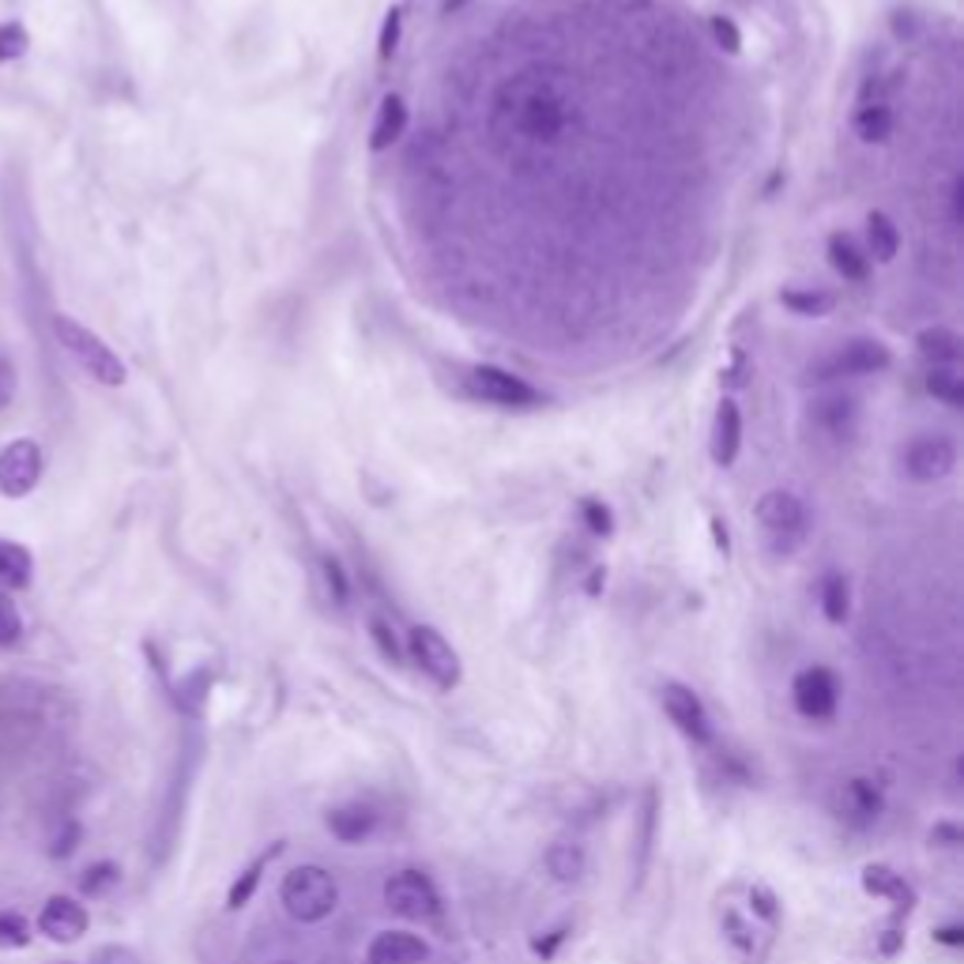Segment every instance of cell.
I'll return each instance as SVG.
<instances>
[{
    "mask_svg": "<svg viewBox=\"0 0 964 964\" xmlns=\"http://www.w3.org/2000/svg\"><path fill=\"white\" fill-rule=\"evenodd\" d=\"M53 332H57L60 347L68 351V358H73L87 377H95L99 385H110V388L125 385L129 377L125 362L118 358V351H113L102 335H95L87 324H79L76 317H65V313L53 317Z\"/></svg>",
    "mask_w": 964,
    "mask_h": 964,
    "instance_id": "cell-1",
    "label": "cell"
},
{
    "mask_svg": "<svg viewBox=\"0 0 964 964\" xmlns=\"http://www.w3.org/2000/svg\"><path fill=\"white\" fill-rule=\"evenodd\" d=\"M279 905L298 923H324L335 912V905H340V886H335V878L324 866L317 863L295 866L279 886Z\"/></svg>",
    "mask_w": 964,
    "mask_h": 964,
    "instance_id": "cell-2",
    "label": "cell"
},
{
    "mask_svg": "<svg viewBox=\"0 0 964 964\" xmlns=\"http://www.w3.org/2000/svg\"><path fill=\"white\" fill-rule=\"evenodd\" d=\"M757 524H762V532L768 535L773 551L791 554V551H799L802 539H807L810 517H807V506H802L795 494L768 490L765 498L757 501Z\"/></svg>",
    "mask_w": 964,
    "mask_h": 964,
    "instance_id": "cell-3",
    "label": "cell"
},
{
    "mask_svg": "<svg viewBox=\"0 0 964 964\" xmlns=\"http://www.w3.org/2000/svg\"><path fill=\"white\" fill-rule=\"evenodd\" d=\"M385 905L411 923H430L441 916V893L422 871H400L385 882Z\"/></svg>",
    "mask_w": 964,
    "mask_h": 964,
    "instance_id": "cell-4",
    "label": "cell"
},
{
    "mask_svg": "<svg viewBox=\"0 0 964 964\" xmlns=\"http://www.w3.org/2000/svg\"><path fill=\"white\" fill-rule=\"evenodd\" d=\"M407 649H411V660L419 663V671L430 678L433 686H441V689L459 686L464 667H459L456 649L437 630H433V625H414V630L407 633Z\"/></svg>",
    "mask_w": 964,
    "mask_h": 964,
    "instance_id": "cell-5",
    "label": "cell"
},
{
    "mask_svg": "<svg viewBox=\"0 0 964 964\" xmlns=\"http://www.w3.org/2000/svg\"><path fill=\"white\" fill-rule=\"evenodd\" d=\"M517 129L524 132V140H532V144H551L554 136L565 129V102L558 99V95L543 91V87H528L524 95H520L517 102Z\"/></svg>",
    "mask_w": 964,
    "mask_h": 964,
    "instance_id": "cell-6",
    "label": "cell"
},
{
    "mask_svg": "<svg viewBox=\"0 0 964 964\" xmlns=\"http://www.w3.org/2000/svg\"><path fill=\"white\" fill-rule=\"evenodd\" d=\"M467 385H472V392L479 396V400L494 403V407L528 411V407L543 403V396H539L524 377L509 374V369H498V366H475L472 374H467Z\"/></svg>",
    "mask_w": 964,
    "mask_h": 964,
    "instance_id": "cell-7",
    "label": "cell"
},
{
    "mask_svg": "<svg viewBox=\"0 0 964 964\" xmlns=\"http://www.w3.org/2000/svg\"><path fill=\"white\" fill-rule=\"evenodd\" d=\"M791 701L799 716L807 720L821 723V720H833L836 716V701H840V686L836 675L829 667H807L795 675L791 683Z\"/></svg>",
    "mask_w": 964,
    "mask_h": 964,
    "instance_id": "cell-8",
    "label": "cell"
},
{
    "mask_svg": "<svg viewBox=\"0 0 964 964\" xmlns=\"http://www.w3.org/2000/svg\"><path fill=\"white\" fill-rule=\"evenodd\" d=\"M42 448L31 437H20L0 453V494L4 498H26L42 479Z\"/></svg>",
    "mask_w": 964,
    "mask_h": 964,
    "instance_id": "cell-9",
    "label": "cell"
},
{
    "mask_svg": "<svg viewBox=\"0 0 964 964\" xmlns=\"http://www.w3.org/2000/svg\"><path fill=\"white\" fill-rule=\"evenodd\" d=\"M663 712H667L671 723H675L686 739H694L697 746H709V742H712L709 709H705V701L689 686H683V683L663 686Z\"/></svg>",
    "mask_w": 964,
    "mask_h": 964,
    "instance_id": "cell-10",
    "label": "cell"
},
{
    "mask_svg": "<svg viewBox=\"0 0 964 964\" xmlns=\"http://www.w3.org/2000/svg\"><path fill=\"white\" fill-rule=\"evenodd\" d=\"M957 467V445L950 437H916L905 453V472L916 483H939Z\"/></svg>",
    "mask_w": 964,
    "mask_h": 964,
    "instance_id": "cell-11",
    "label": "cell"
},
{
    "mask_svg": "<svg viewBox=\"0 0 964 964\" xmlns=\"http://www.w3.org/2000/svg\"><path fill=\"white\" fill-rule=\"evenodd\" d=\"M889 366V347L878 340H852L847 347H840L833 358L821 366V381L829 377H866V374H878V369Z\"/></svg>",
    "mask_w": 964,
    "mask_h": 964,
    "instance_id": "cell-12",
    "label": "cell"
},
{
    "mask_svg": "<svg viewBox=\"0 0 964 964\" xmlns=\"http://www.w3.org/2000/svg\"><path fill=\"white\" fill-rule=\"evenodd\" d=\"M87 927H91V916H87V908L73 897H49L38 916V931L57 945L79 942L87 934Z\"/></svg>",
    "mask_w": 964,
    "mask_h": 964,
    "instance_id": "cell-13",
    "label": "cell"
},
{
    "mask_svg": "<svg viewBox=\"0 0 964 964\" xmlns=\"http://www.w3.org/2000/svg\"><path fill=\"white\" fill-rule=\"evenodd\" d=\"M813 430L826 441H847L855 433V422H860V407H855L852 396H821L810 411Z\"/></svg>",
    "mask_w": 964,
    "mask_h": 964,
    "instance_id": "cell-14",
    "label": "cell"
},
{
    "mask_svg": "<svg viewBox=\"0 0 964 964\" xmlns=\"http://www.w3.org/2000/svg\"><path fill=\"white\" fill-rule=\"evenodd\" d=\"M430 945L411 931H381L366 950V964H422Z\"/></svg>",
    "mask_w": 964,
    "mask_h": 964,
    "instance_id": "cell-15",
    "label": "cell"
},
{
    "mask_svg": "<svg viewBox=\"0 0 964 964\" xmlns=\"http://www.w3.org/2000/svg\"><path fill=\"white\" fill-rule=\"evenodd\" d=\"M709 448H712V459L720 467L735 464V456H739V448H742V411L731 400H723L720 407H716Z\"/></svg>",
    "mask_w": 964,
    "mask_h": 964,
    "instance_id": "cell-16",
    "label": "cell"
},
{
    "mask_svg": "<svg viewBox=\"0 0 964 964\" xmlns=\"http://www.w3.org/2000/svg\"><path fill=\"white\" fill-rule=\"evenodd\" d=\"M882 807H886L882 791L871 780H863V776H855V780L840 787V813H844L852 826H871V821H878Z\"/></svg>",
    "mask_w": 964,
    "mask_h": 964,
    "instance_id": "cell-17",
    "label": "cell"
},
{
    "mask_svg": "<svg viewBox=\"0 0 964 964\" xmlns=\"http://www.w3.org/2000/svg\"><path fill=\"white\" fill-rule=\"evenodd\" d=\"M324 821H329V833L340 840V844H362V840L377 829V813L369 810L366 802H347V807H335Z\"/></svg>",
    "mask_w": 964,
    "mask_h": 964,
    "instance_id": "cell-18",
    "label": "cell"
},
{
    "mask_svg": "<svg viewBox=\"0 0 964 964\" xmlns=\"http://www.w3.org/2000/svg\"><path fill=\"white\" fill-rule=\"evenodd\" d=\"M546 871H551V878L562 882V886H577L584 871H588V855H584L577 840H554L551 852H546Z\"/></svg>",
    "mask_w": 964,
    "mask_h": 964,
    "instance_id": "cell-19",
    "label": "cell"
},
{
    "mask_svg": "<svg viewBox=\"0 0 964 964\" xmlns=\"http://www.w3.org/2000/svg\"><path fill=\"white\" fill-rule=\"evenodd\" d=\"M279 852H282V840H276V844H272L268 852H261L250 866H245L242 874H237L234 886H230V893H226V908H230V912H237V908L250 905L253 893H256V886H261V878H264V871H268V863L276 860Z\"/></svg>",
    "mask_w": 964,
    "mask_h": 964,
    "instance_id": "cell-20",
    "label": "cell"
},
{
    "mask_svg": "<svg viewBox=\"0 0 964 964\" xmlns=\"http://www.w3.org/2000/svg\"><path fill=\"white\" fill-rule=\"evenodd\" d=\"M863 889L874 893V897L897 900L900 908H912V900H916L912 886H908V882L900 878L897 871H889L886 863H871V866H866V871H863Z\"/></svg>",
    "mask_w": 964,
    "mask_h": 964,
    "instance_id": "cell-21",
    "label": "cell"
},
{
    "mask_svg": "<svg viewBox=\"0 0 964 964\" xmlns=\"http://www.w3.org/2000/svg\"><path fill=\"white\" fill-rule=\"evenodd\" d=\"M403 129H407V106H403V99L388 95V99L381 102V110H377L374 132H369V147H374V152H385V147H392L396 140L403 136Z\"/></svg>",
    "mask_w": 964,
    "mask_h": 964,
    "instance_id": "cell-22",
    "label": "cell"
},
{
    "mask_svg": "<svg viewBox=\"0 0 964 964\" xmlns=\"http://www.w3.org/2000/svg\"><path fill=\"white\" fill-rule=\"evenodd\" d=\"M916 347L934 366H953L961 358V335L950 329H923L916 335Z\"/></svg>",
    "mask_w": 964,
    "mask_h": 964,
    "instance_id": "cell-23",
    "label": "cell"
},
{
    "mask_svg": "<svg viewBox=\"0 0 964 964\" xmlns=\"http://www.w3.org/2000/svg\"><path fill=\"white\" fill-rule=\"evenodd\" d=\"M829 264L852 282H863L866 276H871V261H866V256L855 250L852 237H844V234L829 237Z\"/></svg>",
    "mask_w": 964,
    "mask_h": 964,
    "instance_id": "cell-24",
    "label": "cell"
},
{
    "mask_svg": "<svg viewBox=\"0 0 964 964\" xmlns=\"http://www.w3.org/2000/svg\"><path fill=\"white\" fill-rule=\"evenodd\" d=\"M866 242H871V256L882 264H889L893 256L900 253V230L893 226L889 215H882V211H871L866 215Z\"/></svg>",
    "mask_w": 964,
    "mask_h": 964,
    "instance_id": "cell-25",
    "label": "cell"
},
{
    "mask_svg": "<svg viewBox=\"0 0 964 964\" xmlns=\"http://www.w3.org/2000/svg\"><path fill=\"white\" fill-rule=\"evenodd\" d=\"M31 573H34V558L26 546L0 543V584H8V588H26Z\"/></svg>",
    "mask_w": 964,
    "mask_h": 964,
    "instance_id": "cell-26",
    "label": "cell"
},
{
    "mask_svg": "<svg viewBox=\"0 0 964 964\" xmlns=\"http://www.w3.org/2000/svg\"><path fill=\"white\" fill-rule=\"evenodd\" d=\"M855 132H860V140H866V144H882V140H889L893 110L886 102H863L860 113H855Z\"/></svg>",
    "mask_w": 964,
    "mask_h": 964,
    "instance_id": "cell-27",
    "label": "cell"
},
{
    "mask_svg": "<svg viewBox=\"0 0 964 964\" xmlns=\"http://www.w3.org/2000/svg\"><path fill=\"white\" fill-rule=\"evenodd\" d=\"M927 392H931L934 400H942L945 407H961L964 403L961 377L953 374V369H945V366H934L931 374H927Z\"/></svg>",
    "mask_w": 964,
    "mask_h": 964,
    "instance_id": "cell-28",
    "label": "cell"
},
{
    "mask_svg": "<svg viewBox=\"0 0 964 964\" xmlns=\"http://www.w3.org/2000/svg\"><path fill=\"white\" fill-rule=\"evenodd\" d=\"M821 610H826V618L833 625H840L847 618V584L840 573H829V577L821 580Z\"/></svg>",
    "mask_w": 964,
    "mask_h": 964,
    "instance_id": "cell-29",
    "label": "cell"
},
{
    "mask_svg": "<svg viewBox=\"0 0 964 964\" xmlns=\"http://www.w3.org/2000/svg\"><path fill=\"white\" fill-rule=\"evenodd\" d=\"M121 882V866L118 863H95L84 871V878H79V889L87 893V897H106L113 886Z\"/></svg>",
    "mask_w": 964,
    "mask_h": 964,
    "instance_id": "cell-30",
    "label": "cell"
},
{
    "mask_svg": "<svg viewBox=\"0 0 964 964\" xmlns=\"http://www.w3.org/2000/svg\"><path fill=\"white\" fill-rule=\"evenodd\" d=\"M31 945V923L15 912H0V950H23Z\"/></svg>",
    "mask_w": 964,
    "mask_h": 964,
    "instance_id": "cell-31",
    "label": "cell"
},
{
    "mask_svg": "<svg viewBox=\"0 0 964 964\" xmlns=\"http://www.w3.org/2000/svg\"><path fill=\"white\" fill-rule=\"evenodd\" d=\"M26 46H31V38H26V26L23 23H15V20L0 23V65H8V60L23 57Z\"/></svg>",
    "mask_w": 964,
    "mask_h": 964,
    "instance_id": "cell-32",
    "label": "cell"
},
{
    "mask_svg": "<svg viewBox=\"0 0 964 964\" xmlns=\"http://www.w3.org/2000/svg\"><path fill=\"white\" fill-rule=\"evenodd\" d=\"M652 836H656V787H649L644 791V818H641V855H636V874L644 871V863H649V852H652Z\"/></svg>",
    "mask_w": 964,
    "mask_h": 964,
    "instance_id": "cell-33",
    "label": "cell"
},
{
    "mask_svg": "<svg viewBox=\"0 0 964 964\" xmlns=\"http://www.w3.org/2000/svg\"><path fill=\"white\" fill-rule=\"evenodd\" d=\"M20 636H23L20 607H15L4 591H0V649H12V644H20Z\"/></svg>",
    "mask_w": 964,
    "mask_h": 964,
    "instance_id": "cell-34",
    "label": "cell"
},
{
    "mask_svg": "<svg viewBox=\"0 0 964 964\" xmlns=\"http://www.w3.org/2000/svg\"><path fill=\"white\" fill-rule=\"evenodd\" d=\"M784 306L795 309V313H802V317H818V313H826V309L833 306V298H829V295H813V290H787Z\"/></svg>",
    "mask_w": 964,
    "mask_h": 964,
    "instance_id": "cell-35",
    "label": "cell"
},
{
    "mask_svg": "<svg viewBox=\"0 0 964 964\" xmlns=\"http://www.w3.org/2000/svg\"><path fill=\"white\" fill-rule=\"evenodd\" d=\"M321 573H324V584H329V596L335 599V603H347L351 596V584H347V573H343V565L335 558H324L321 562Z\"/></svg>",
    "mask_w": 964,
    "mask_h": 964,
    "instance_id": "cell-36",
    "label": "cell"
},
{
    "mask_svg": "<svg viewBox=\"0 0 964 964\" xmlns=\"http://www.w3.org/2000/svg\"><path fill=\"white\" fill-rule=\"evenodd\" d=\"M369 633H374V644H377V649H381V656H385L388 663H400V660H403L400 641H396L392 625L381 622V618H374V622H369Z\"/></svg>",
    "mask_w": 964,
    "mask_h": 964,
    "instance_id": "cell-37",
    "label": "cell"
},
{
    "mask_svg": "<svg viewBox=\"0 0 964 964\" xmlns=\"http://www.w3.org/2000/svg\"><path fill=\"white\" fill-rule=\"evenodd\" d=\"M400 12H388L385 23H381V38H377V53L381 57H392L396 46H400Z\"/></svg>",
    "mask_w": 964,
    "mask_h": 964,
    "instance_id": "cell-38",
    "label": "cell"
},
{
    "mask_svg": "<svg viewBox=\"0 0 964 964\" xmlns=\"http://www.w3.org/2000/svg\"><path fill=\"white\" fill-rule=\"evenodd\" d=\"M87 964H140V957L129 950V945H102V950L91 953V961Z\"/></svg>",
    "mask_w": 964,
    "mask_h": 964,
    "instance_id": "cell-39",
    "label": "cell"
},
{
    "mask_svg": "<svg viewBox=\"0 0 964 964\" xmlns=\"http://www.w3.org/2000/svg\"><path fill=\"white\" fill-rule=\"evenodd\" d=\"M580 512H584V524H588L596 535H607L610 532V509L607 506H599V501H584Z\"/></svg>",
    "mask_w": 964,
    "mask_h": 964,
    "instance_id": "cell-40",
    "label": "cell"
},
{
    "mask_svg": "<svg viewBox=\"0 0 964 964\" xmlns=\"http://www.w3.org/2000/svg\"><path fill=\"white\" fill-rule=\"evenodd\" d=\"M712 34H716V42H720L723 49H731V53H735V49L742 46L739 26L731 23V20H723V15H716V20H712Z\"/></svg>",
    "mask_w": 964,
    "mask_h": 964,
    "instance_id": "cell-41",
    "label": "cell"
},
{
    "mask_svg": "<svg viewBox=\"0 0 964 964\" xmlns=\"http://www.w3.org/2000/svg\"><path fill=\"white\" fill-rule=\"evenodd\" d=\"M15 385H20V381H15V366L4 355H0V411H4V407H12Z\"/></svg>",
    "mask_w": 964,
    "mask_h": 964,
    "instance_id": "cell-42",
    "label": "cell"
},
{
    "mask_svg": "<svg viewBox=\"0 0 964 964\" xmlns=\"http://www.w3.org/2000/svg\"><path fill=\"white\" fill-rule=\"evenodd\" d=\"M931 844H939V847H961L964 844V833H961L957 826H950V821H942V826L931 829Z\"/></svg>",
    "mask_w": 964,
    "mask_h": 964,
    "instance_id": "cell-43",
    "label": "cell"
},
{
    "mask_svg": "<svg viewBox=\"0 0 964 964\" xmlns=\"http://www.w3.org/2000/svg\"><path fill=\"white\" fill-rule=\"evenodd\" d=\"M76 840H79V826H76V821H68V826H65V833H60L57 840H53V855H57V860H65V855H73Z\"/></svg>",
    "mask_w": 964,
    "mask_h": 964,
    "instance_id": "cell-44",
    "label": "cell"
},
{
    "mask_svg": "<svg viewBox=\"0 0 964 964\" xmlns=\"http://www.w3.org/2000/svg\"><path fill=\"white\" fill-rule=\"evenodd\" d=\"M750 900H754L757 916L776 919V908H773V897H768V889H754V893H750Z\"/></svg>",
    "mask_w": 964,
    "mask_h": 964,
    "instance_id": "cell-45",
    "label": "cell"
},
{
    "mask_svg": "<svg viewBox=\"0 0 964 964\" xmlns=\"http://www.w3.org/2000/svg\"><path fill=\"white\" fill-rule=\"evenodd\" d=\"M565 934H569V931H565V927H558V931H551V939H546V942H543V939L535 942V953H543V957H554V950H558V945L565 942Z\"/></svg>",
    "mask_w": 964,
    "mask_h": 964,
    "instance_id": "cell-46",
    "label": "cell"
},
{
    "mask_svg": "<svg viewBox=\"0 0 964 964\" xmlns=\"http://www.w3.org/2000/svg\"><path fill=\"white\" fill-rule=\"evenodd\" d=\"M934 942H942V945H961V942H964V927H957V923L939 927V931H934Z\"/></svg>",
    "mask_w": 964,
    "mask_h": 964,
    "instance_id": "cell-47",
    "label": "cell"
},
{
    "mask_svg": "<svg viewBox=\"0 0 964 964\" xmlns=\"http://www.w3.org/2000/svg\"><path fill=\"white\" fill-rule=\"evenodd\" d=\"M961 192H964V185L953 181V223H961Z\"/></svg>",
    "mask_w": 964,
    "mask_h": 964,
    "instance_id": "cell-48",
    "label": "cell"
},
{
    "mask_svg": "<svg viewBox=\"0 0 964 964\" xmlns=\"http://www.w3.org/2000/svg\"><path fill=\"white\" fill-rule=\"evenodd\" d=\"M276 964H295V961H276Z\"/></svg>",
    "mask_w": 964,
    "mask_h": 964,
    "instance_id": "cell-49",
    "label": "cell"
}]
</instances>
